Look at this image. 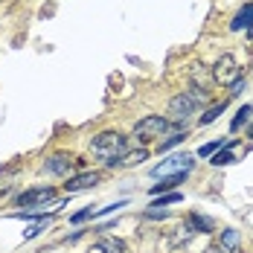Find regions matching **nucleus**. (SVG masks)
I'll return each instance as SVG.
<instances>
[{"mask_svg": "<svg viewBox=\"0 0 253 253\" xmlns=\"http://www.w3.org/2000/svg\"><path fill=\"white\" fill-rule=\"evenodd\" d=\"M90 149H93L96 157H102L108 163V160H114V157H120V154L126 152V137L120 131H102V134L93 137Z\"/></svg>", "mask_w": 253, "mask_h": 253, "instance_id": "nucleus-1", "label": "nucleus"}, {"mask_svg": "<svg viewBox=\"0 0 253 253\" xmlns=\"http://www.w3.org/2000/svg\"><path fill=\"white\" fill-rule=\"evenodd\" d=\"M195 169V160L189 157V154H172V157H166L163 163H157L152 169L154 177H169V175H189Z\"/></svg>", "mask_w": 253, "mask_h": 253, "instance_id": "nucleus-2", "label": "nucleus"}, {"mask_svg": "<svg viewBox=\"0 0 253 253\" xmlns=\"http://www.w3.org/2000/svg\"><path fill=\"white\" fill-rule=\"evenodd\" d=\"M169 131H172V120H166V117H146V120H140V123L134 126V134H137L143 143L157 140V137H163V134H169Z\"/></svg>", "mask_w": 253, "mask_h": 253, "instance_id": "nucleus-3", "label": "nucleus"}, {"mask_svg": "<svg viewBox=\"0 0 253 253\" xmlns=\"http://www.w3.org/2000/svg\"><path fill=\"white\" fill-rule=\"evenodd\" d=\"M236 79H239V64H236V58H233V55H221V58L212 64V82L230 87Z\"/></svg>", "mask_w": 253, "mask_h": 253, "instance_id": "nucleus-4", "label": "nucleus"}, {"mask_svg": "<svg viewBox=\"0 0 253 253\" xmlns=\"http://www.w3.org/2000/svg\"><path fill=\"white\" fill-rule=\"evenodd\" d=\"M55 198V189L52 186H35V189H26L15 198V207H24V210H32V207H41V204H50Z\"/></svg>", "mask_w": 253, "mask_h": 253, "instance_id": "nucleus-5", "label": "nucleus"}, {"mask_svg": "<svg viewBox=\"0 0 253 253\" xmlns=\"http://www.w3.org/2000/svg\"><path fill=\"white\" fill-rule=\"evenodd\" d=\"M195 108H198V102L189 96V90H186V93H177L175 99L169 102V114H172V120H175L177 126L186 123L189 114H195Z\"/></svg>", "mask_w": 253, "mask_h": 253, "instance_id": "nucleus-6", "label": "nucleus"}, {"mask_svg": "<svg viewBox=\"0 0 253 253\" xmlns=\"http://www.w3.org/2000/svg\"><path fill=\"white\" fill-rule=\"evenodd\" d=\"M73 163H76V157L67 152H55L52 157H47V163H44V172H50V175H67L70 169H73Z\"/></svg>", "mask_w": 253, "mask_h": 253, "instance_id": "nucleus-7", "label": "nucleus"}, {"mask_svg": "<svg viewBox=\"0 0 253 253\" xmlns=\"http://www.w3.org/2000/svg\"><path fill=\"white\" fill-rule=\"evenodd\" d=\"M230 29H233V32H242V29H248V35L253 38V3H245V6H242L236 15H233Z\"/></svg>", "mask_w": 253, "mask_h": 253, "instance_id": "nucleus-8", "label": "nucleus"}, {"mask_svg": "<svg viewBox=\"0 0 253 253\" xmlns=\"http://www.w3.org/2000/svg\"><path fill=\"white\" fill-rule=\"evenodd\" d=\"M146 157H149V152H146V149H140V152H123L120 157L108 160L105 166H108V169H128V166H137V163H143Z\"/></svg>", "mask_w": 253, "mask_h": 253, "instance_id": "nucleus-9", "label": "nucleus"}, {"mask_svg": "<svg viewBox=\"0 0 253 253\" xmlns=\"http://www.w3.org/2000/svg\"><path fill=\"white\" fill-rule=\"evenodd\" d=\"M99 183V172H82V175L70 177L67 183H64V189L67 192H82V189H90V186H96Z\"/></svg>", "mask_w": 253, "mask_h": 253, "instance_id": "nucleus-10", "label": "nucleus"}, {"mask_svg": "<svg viewBox=\"0 0 253 253\" xmlns=\"http://www.w3.org/2000/svg\"><path fill=\"white\" fill-rule=\"evenodd\" d=\"M189 82H192V87H198V90H210V82H212V73H210V67H204V64H195V67L189 70Z\"/></svg>", "mask_w": 253, "mask_h": 253, "instance_id": "nucleus-11", "label": "nucleus"}, {"mask_svg": "<svg viewBox=\"0 0 253 253\" xmlns=\"http://www.w3.org/2000/svg\"><path fill=\"white\" fill-rule=\"evenodd\" d=\"M64 207V201H50V204H41V207H32V210H21L15 212V218H35V215H44V212H58Z\"/></svg>", "mask_w": 253, "mask_h": 253, "instance_id": "nucleus-12", "label": "nucleus"}, {"mask_svg": "<svg viewBox=\"0 0 253 253\" xmlns=\"http://www.w3.org/2000/svg\"><path fill=\"white\" fill-rule=\"evenodd\" d=\"M126 242L123 239H117V236H105L96 242V253H126Z\"/></svg>", "mask_w": 253, "mask_h": 253, "instance_id": "nucleus-13", "label": "nucleus"}, {"mask_svg": "<svg viewBox=\"0 0 253 253\" xmlns=\"http://www.w3.org/2000/svg\"><path fill=\"white\" fill-rule=\"evenodd\" d=\"M186 224L195 230V233H212V218L210 215H201V212H189V218H186Z\"/></svg>", "mask_w": 253, "mask_h": 253, "instance_id": "nucleus-14", "label": "nucleus"}, {"mask_svg": "<svg viewBox=\"0 0 253 253\" xmlns=\"http://www.w3.org/2000/svg\"><path fill=\"white\" fill-rule=\"evenodd\" d=\"M186 180V175H169V177H163L160 183H154L152 186V195H163V192H172L175 186H180Z\"/></svg>", "mask_w": 253, "mask_h": 253, "instance_id": "nucleus-15", "label": "nucleus"}, {"mask_svg": "<svg viewBox=\"0 0 253 253\" xmlns=\"http://www.w3.org/2000/svg\"><path fill=\"white\" fill-rule=\"evenodd\" d=\"M251 120H253V105H242V108L236 111L233 123H230V131H242V128L248 126Z\"/></svg>", "mask_w": 253, "mask_h": 253, "instance_id": "nucleus-16", "label": "nucleus"}, {"mask_svg": "<svg viewBox=\"0 0 253 253\" xmlns=\"http://www.w3.org/2000/svg\"><path fill=\"white\" fill-rule=\"evenodd\" d=\"M183 140H186V131H183V128H175L166 140H160V152H172V149H175V146H180Z\"/></svg>", "mask_w": 253, "mask_h": 253, "instance_id": "nucleus-17", "label": "nucleus"}, {"mask_svg": "<svg viewBox=\"0 0 253 253\" xmlns=\"http://www.w3.org/2000/svg\"><path fill=\"white\" fill-rule=\"evenodd\" d=\"M233 146H236V143H233ZM233 146H230V149H218V152L210 157V163H212V166H227V163H233Z\"/></svg>", "mask_w": 253, "mask_h": 253, "instance_id": "nucleus-18", "label": "nucleus"}, {"mask_svg": "<svg viewBox=\"0 0 253 253\" xmlns=\"http://www.w3.org/2000/svg\"><path fill=\"white\" fill-rule=\"evenodd\" d=\"M239 239H242V236H239V230H224V233H221V248H224V251L239 248Z\"/></svg>", "mask_w": 253, "mask_h": 253, "instance_id": "nucleus-19", "label": "nucleus"}, {"mask_svg": "<svg viewBox=\"0 0 253 253\" xmlns=\"http://www.w3.org/2000/svg\"><path fill=\"white\" fill-rule=\"evenodd\" d=\"M224 108H227V102H218V105H212L207 114L201 117V126H210V123H215L218 120V114H224Z\"/></svg>", "mask_w": 253, "mask_h": 253, "instance_id": "nucleus-20", "label": "nucleus"}, {"mask_svg": "<svg viewBox=\"0 0 253 253\" xmlns=\"http://www.w3.org/2000/svg\"><path fill=\"white\" fill-rule=\"evenodd\" d=\"M218 149H224V140H212V143H204L201 149H198V157H212V154L218 152Z\"/></svg>", "mask_w": 253, "mask_h": 253, "instance_id": "nucleus-21", "label": "nucleus"}, {"mask_svg": "<svg viewBox=\"0 0 253 253\" xmlns=\"http://www.w3.org/2000/svg\"><path fill=\"white\" fill-rule=\"evenodd\" d=\"M177 201H183V195H180V192H169V195L157 198V201H154L152 207H169V204H177Z\"/></svg>", "mask_w": 253, "mask_h": 253, "instance_id": "nucleus-22", "label": "nucleus"}, {"mask_svg": "<svg viewBox=\"0 0 253 253\" xmlns=\"http://www.w3.org/2000/svg\"><path fill=\"white\" fill-rule=\"evenodd\" d=\"M41 230H47V218H38V221H35V224H32V227L24 233V239H35Z\"/></svg>", "mask_w": 253, "mask_h": 253, "instance_id": "nucleus-23", "label": "nucleus"}, {"mask_svg": "<svg viewBox=\"0 0 253 253\" xmlns=\"http://www.w3.org/2000/svg\"><path fill=\"white\" fill-rule=\"evenodd\" d=\"M90 215H93V210H82V212H76V215H73L70 221H73V224H82V221H87Z\"/></svg>", "mask_w": 253, "mask_h": 253, "instance_id": "nucleus-24", "label": "nucleus"}, {"mask_svg": "<svg viewBox=\"0 0 253 253\" xmlns=\"http://www.w3.org/2000/svg\"><path fill=\"white\" fill-rule=\"evenodd\" d=\"M204 253H227V251H224L221 245H212V248H207V251H204Z\"/></svg>", "mask_w": 253, "mask_h": 253, "instance_id": "nucleus-25", "label": "nucleus"}]
</instances>
